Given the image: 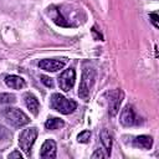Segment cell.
Instances as JSON below:
<instances>
[{
    "label": "cell",
    "mask_w": 159,
    "mask_h": 159,
    "mask_svg": "<svg viewBox=\"0 0 159 159\" xmlns=\"http://www.w3.org/2000/svg\"><path fill=\"white\" fill-rule=\"evenodd\" d=\"M56 143L52 139H47L42 147H41V152H40V157L43 159H53L56 158Z\"/></svg>",
    "instance_id": "9"
},
{
    "label": "cell",
    "mask_w": 159,
    "mask_h": 159,
    "mask_svg": "<svg viewBox=\"0 0 159 159\" xmlns=\"http://www.w3.org/2000/svg\"><path fill=\"white\" fill-rule=\"evenodd\" d=\"M5 83L7 87L10 88H14V89H21L25 87V81L24 78L19 77V76H15V75H10V76H6L5 77Z\"/></svg>",
    "instance_id": "12"
},
{
    "label": "cell",
    "mask_w": 159,
    "mask_h": 159,
    "mask_svg": "<svg viewBox=\"0 0 159 159\" xmlns=\"http://www.w3.org/2000/svg\"><path fill=\"white\" fill-rule=\"evenodd\" d=\"M106 154L102 152V149H96V152L92 154V159H99V158H104Z\"/></svg>",
    "instance_id": "21"
},
{
    "label": "cell",
    "mask_w": 159,
    "mask_h": 159,
    "mask_svg": "<svg viewBox=\"0 0 159 159\" xmlns=\"http://www.w3.org/2000/svg\"><path fill=\"white\" fill-rule=\"evenodd\" d=\"M91 138V132L89 130H83L77 135V140L80 143H88Z\"/></svg>",
    "instance_id": "16"
},
{
    "label": "cell",
    "mask_w": 159,
    "mask_h": 159,
    "mask_svg": "<svg viewBox=\"0 0 159 159\" xmlns=\"http://www.w3.org/2000/svg\"><path fill=\"white\" fill-rule=\"evenodd\" d=\"M36 138H37V128H35V127L26 128L20 133V135H19V145L27 155L30 154L31 148H32Z\"/></svg>",
    "instance_id": "5"
},
{
    "label": "cell",
    "mask_w": 159,
    "mask_h": 159,
    "mask_svg": "<svg viewBox=\"0 0 159 159\" xmlns=\"http://www.w3.org/2000/svg\"><path fill=\"white\" fill-rule=\"evenodd\" d=\"M51 107H52V109H55L62 114H70L77 108V103L72 99L63 97L60 93H53L51 96Z\"/></svg>",
    "instance_id": "2"
},
{
    "label": "cell",
    "mask_w": 159,
    "mask_h": 159,
    "mask_svg": "<svg viewBox=\"0 0 159 159\" xmlns=\"http://www.w3.org/2000/svg\"><path fill=\"white\" fill-rule=\"evenodd\" d=\"M15 102V96L10 93H0V103H12Z\"/></svg>",
    "instance_id": "17"
},
{
    "label": "cell",
    "mask_w": 159,
    "mask_h": 159,
    "mask_svg": "<svg viewBox=\"0 0 159 159\" xmlns=\"http://www.w3.org/2000/svg\"><path fill=\"white\" fill-rule=\"evenodd\" d=\"M149 19H150V21L153 22V25H154V27H159V24H158V14L157 12H150L149 14Z\"/></svg>",
    "instance_id": "20"
},
{
    "label": "cell",
    "mask_w": 159,
    "mask_h": 159,
    "mask_svg": "<svg viewBox=\"0 0 159 159\" xmlns=\"http://www.w3.org/2000/svg\"><path fill=\"white\" fill-rule=\"evenodd\" d=\"M4 116H5V118L7 119V122H9L11 125L16 127V128H20V127H22V125H25V124H27V123L30 122L29 117H27L21 109L14 108V107L6 108V109L4 111Z\"/></svg>",
    "instance_id": "4"
},
{
    "label": "cell",
    "mask_w": 159,
    "mask_h": 159,
    "mask_svg": "<svg viewBox=\"0 0 159 159\" xmlns=\"http://www.w3.org/2000/svg\"><path fill=\"white\" fill-rule=\"evenodd\" d=\"M48 15H50L51 19L53 20V22L57 24L58 26H65V27L70 26V24H68L67 20L62 16V14H61V11H60V9H58L57 6H51V7H48Z\"/></svg>",
    "instance_id": "11"
},
{
    "label": "cell",
    "mask_w": 159,
    "mask_h": 159,
    "mask_svg": "<svg viewBox=\"0 0 159 159\" xmlns=\"http://www.w3.org/2000/svg\"><path fill=\"white\" fill-rule=\"evenodd\" d=\"M134 147L140 148V149H150L153 145V138L150 135H138L134 142Z\"/></svg>",
    "instance_id": "13"
},
{
    "label": "cell",
    "mask_w": 159,
    "mask_h": 159,
    "mask_svg": "<svg viewBox=\"0 0 159 159\" xmlns=\"http://www.w3.org/2000/svg\"><path fill=\"white\" fill-rule=\"evenodd\" d=\"M66 65V58H46V60H41L39 62V67L41 70L48 71V72H57L60 70H62Z\"/></svg>",
    "instance_id": "8"
},
{
    "label": "cell",
    "mask_w": 159,
    "mask_h": 159,
    "mask_svg": "<svg viewBox=\"0 0 159 159\" xmlns=\"http://www.w3.org/2000/svg\"><path fill=\"white\" fill-rule=\"evenodd\" d=\"M9 137H10V133L6 130V128H4L2 125H0V142L7 139Z\"/></svg>",
    "instance_id": "19"
},
{
    "label": "cell",
    "mask_w": 159,
    "mask_h": 159,
    "mask_svg": "<svg viewBox=\"0 0 159 159\" xmlns=\"http://www.w3.org/2000/svg\"><path fill=\"white\" fill-rule=\"evenodd\" d=\"M99 138H101V142H102V144H103V147H104V149L107 152V155H109L111 154V149H112V137H111V134L106 129H103L101 132V137Z\"/></svg>",
    "instance_id": "15"
},
{
    "label": "cell",
    "mask_w": 159,
    "mask_h": 159,
    "mask_svg": "<svg viewBox=\"0 0 159 159\" xmlns=\"http://www.w3.org/2000/svg\"><path fill=\"white\" fill-rule=\"evenodd\" d=\"M106 97H107V106H108V114L111 117H114L118 112H119V107H120V103L123 101V97H124V93L122 89L119 88H116V89H112L109 92L106 93Z\"/></svg>",
    "instance_id": "3"
},
{
    "label": "cell",
    "mask_w": 159,
    "mask_h": 159,
    "mask_svg": "<svg viewBox=\"0 0 159 159\" xmlns=\"http://www.w3.org/2000/svg\"><path fill=\"white\" fill-rule=\"evenodd\" d=\"M94 81H96V71L91 66H84L82 71L80 87H78V96L81 99L88 101L91 91L94 86Z\"/></svg>",
    "instance_id": "1"
},
{
    "label": "cell",
    "mask_w": 159,
    "mask_h": 159,
    "mask_svg": "<svg viewBox=\"0 0 159 159\" xmlns=\"http://www.w3.org/2000/svg\"><path fill=\"white\" fill-rule=\"evenodd\" d=\"M119 122L124 125V127H132V125H135L139 123L138 120V117L133 109V106L128 104L125 106L122 112H120V117H119Z\"/></svg>",
    "instance_id": "7"
},
{
    "label": "cell",
    "mask_w": 159,
    "mask_h": 159,
    "mask_svg": "<svg viewBox=\"0 0 159 159\" xmlns=\"http://www.w3.org/2000/svg\"><path fill=\"white\" fill-rule=\"evenodd\" d=\"M24 102L26 104V107L30 109V112L34 114V116H37L39 112H40V103H39V99L30 92L25 93L24 94Z\"/></svg>",
    "instance_id": "10"
},
{
    "label": "cell",
    "mask_w": 159,
    "mask_h": 159,
    "mask_svg": "<svg viewBox=\"0 0 159 159\" xmlns=\"http://www.w3.org/2000/svg\"><path fill=\"white\" fill-rule=\"evenodd\" d=\"M65 125V122L61 119V118H57V117H48L47 120L45 122V128L46 129H58V128H62Z\"/></svg>",
    "instance_id": "14"
},
{
    "label": "cell",
    "mask_w": 159,
    "mask_h": 159,
    "mask_svg": "<svg viewBox=\"0 0 159 159\" xmlns=\"http://www.w3.org/2000/svg\"><path fill=\"white\" fill-rule=\"evenodd\" d=\"M12 158H19V159H21V158H22V154H21L20 152L15 150V152H12V153L9 154V159H12Z\"/></svg>",
    "instance_id": "22"
},
{
    "label": "cell",
    "mask_w": 159,
    "mask_h": 159,
    "mask_svg": "<svg viewBox=\"0 0 159 159\" xmlns=\"http://www.w3.org/2000/svg\"><path fill=\"white\" fill-rule=\"evenodd\" d=\"M40 78H41V82H42L46 87H50V88L53 87V81H52L51 77H47V76H45V75H41Z\"/></svg>",
    "instance_id": "18"
},
{
    "label": "cell",
    "mask_w": 159,
    "mask_h": 159,
    "mask_svg": "<svg viewBox=\"0 0 159 159\" xmlns=\"http://www.w3.org/2000/svg\"><path fill=\"white\" fill-rule=\"evenodd\" d=\"M75 81H76V72L73 68H67L57 78V82H58V86L62 91L65 92H68L72 89L73 84H75Z\"/></svg>",
    "instance_id": "6"
}]
</instances>
